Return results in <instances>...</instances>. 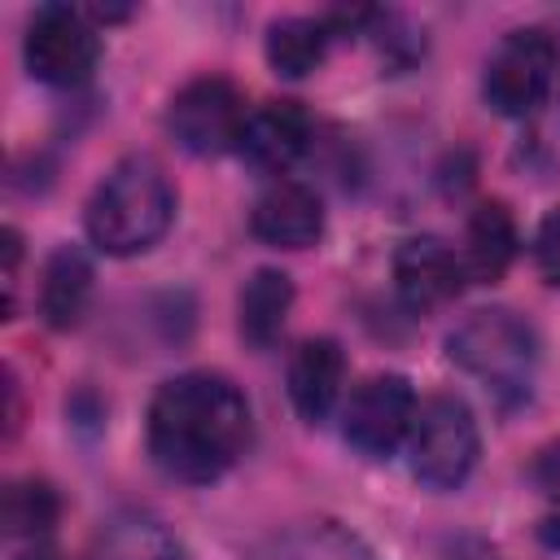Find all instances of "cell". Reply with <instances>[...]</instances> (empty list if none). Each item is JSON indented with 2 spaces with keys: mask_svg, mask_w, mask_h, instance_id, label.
Masks as SVG:
<instances>
[{
  "mask_svg": "<svg viewBox=\"0 0 560 560\" xmlns=\"http://www.w3.org/2000/svg\"><path fill=\"white\" fill-rule=\"evenodd\" d=\"M328 39L332 31L324 18H276L262 35V52L280 79H306L328 57Z\"/></svg>",
  "mask_w": 560,
  "mask_h": 560,
  "instance_id": "18",
  "label": "cell"
},
{
  "mask_svg": "<svg viewBox=\"0 0 560 560\" xmlns=\"http://www.w3.org/2000/svg\"><path fill=\"white\" fill-rule=\"evenodd\" d=\"M516 258V223L503 201H481L464 232V271L477 284H494Z\"/></svg>",
  "mask_w": 560,
  "mask_h": 560,
  "instance_id": "17",
  "label": "cell"
},
{
  "mask_svg": "<svg viewBox=\"0 0 560 560\" xmlns=\"http://www.w3.org/2000/svg\"><path fill=\"white\" fill-rule=\"evenodd\" d=\"M249 232L271 249H306L324 236V206L315 188L298 179H276L249 206Z\"/></svg>",
  "mask_w": 560,
  "mask_h": 560,
  "instance_id": "10",
  "label": "cell"
},
{
  "mask_svg": "<svg viewBox=\"0 0 560 560\" xmlns=\"http://www.w3.org/2000/svg\"><path fill=\"white\" fill-rule=\"evenodd\" d=\"M529 254H534V267L547 284L560 289V206L542 214V223L534 228V241H529Z\"/></svg>",
  "mask_w": 560,
  "mask_h": 560,
  "instance_id": "20",
  "label": "cell"
},
{
  "mask_svg": "<svg viewBox=\"0 0 560 560\" xmlns=\"http://www.w3.org/2000/svg\"><path fill=\"white\" fill-rule=\"evenodd\" d=\"M534 486H538L551 503H560V438L547 442V446L534 455Z\"/></svg>",
  "mask_w": 560,
  "mask_h": 560,
  "instance_id": "21",
  "label": "cell"
},
{
  "mask_svg": "<svg viewBox=\"0 0 560 560\" xmlns=\"http://www.w3.org/2000/svg\"><path fill=\"white\" fill-rule=\"evenodd\" d=\"M88 560H188V551L158 516L131 508L101 525Z\"/></svg>",
  "mask_w": 560,
  "mask_h": 560,
  "instance_id": "16",
  "label": "cell"
},
{
  "mask_svg": "<svg viewBox=\"0 0 560 560\" xmlns=\"http://www.w3.org/2000/svg\"><path fill=\"white\" fill-rule=\"evenodd\" d=\"M306 149H311V118L298 101H267V105L249 109V122L241 136V153L249 166L280 175Z\"/></svg>",
  "mask_w": 560,
  "mask_h": 560,
  "instance_id": "12",
  "label": "cell"
},
{
  "mask_svg": "<svg viewBox=\"0 0 560 560\" xmlns=\"http://www.w3.org/2000/svg\"><path fill=\"white\" fill-rule=\"evenodd\" d=\"M464 254L442 236H407L394 249V289L411 311H433L464 289Z\"/></svg>",
  "mask_w": 560,
  "mask_h": 560,
  "instance_id": "9",
  "label": "cell"
},
{
  "mask_svg": "<svg viewBox=\"0 0 560 560\" xmlns=\"http://www.w3.org/2000/svg\"><path fill=\"white\" fill-rule=\"evenodd\" d=\"M477 455H481V433L472 407L455 394L424 398L407 433L411 477L429 490H459L477 468Z\"/></svg>",
  "mask_w": 560,
  "mask_h": 560,
  "instance_id": "4",
  "label": "cell"
},
{
  "mask_svg": "<svg viewBox=\"0 0 560 560\" xmlns=\"http://www.w3.org/2000/svg\"><path fill=\"white\" fill-rule=\"evenodd\" d=\"M249 560H376V551L337 521H302L262 538Z\"/></svg>",
  "mask_w": 560,
  "mask_h": 560,
  "instance_id": "15",
  "label": "cell"
},
{
  "mask_svg": "<svg viewBox=\"0 0 560 560\" xmlns=\"http://www.w3.org/2000/svg\"><path fill=\"white\" fill-rule=\"evenodd\" d=\"M92 298V262L79 245H57L39 271V315L48 328L66 332L83 319Z\"/></svg>",
  "mask_w": 560,
  "mask_h": 560,
  "instance_id": "13",
  "label": "cell"
},
{
  "mask_svg": "<svg viewBox=\"0 0 560 560\" xmlns=\"http://www.w3.org/2000/svg\"><path fill=\"white\" fill-rule=\"evenodd\" d=\"M289 402L298 407V416L306 424H319L332 416L341 385H346V354L332 337H306L293 354H289Z\"/></svg>",
  "mask_w": 560,
  "mask_h": 560,
  "instance_id": "11",
  "label": "cell"
},
{
  "mask_svg": "<svg viewBox=\"0 0 560 560\" xmlns=\"http://www.w3.org/2000/svg\"><path fill=\"white\" fill-rule=\"evenodd\" d=\"M254 438V411L223 372H179L158 385L144 416L149 459L184 486H210L241 464Z\"/></svg>",
  "mask_w": 560,
  "mask_h": 560,
  "instance_id": "1",
  "label": "cell"
},
{
  "mask_svg": "<svg viewBox=\"0 0 560 560\" xmlns=\"http://www.w3.org/2000/svg\"><path fill=\"white\" fill-rule=\"evenodd\" d=\"M416 411L420 402L411 381L398 372H376L350 389L341 407V438L368 459H389L398 446H407Z\"/></svg>",
  "mask_w": 560,
  "mask_h": 560,
  "instance_id": "8",
  "label": "cell"
},
{
  "mask_svg": "<svg viewBox=\"0 0 560 560\" xmlns=\"http://www.w3.org/2000/svg\"><path fill=\"white\" fill-rule=\"evenodd\" d=\"M556 79V39L542 26H516L508 31L481 70V96L503 118L534 114Z\"/></svg>",
  "mask_w": 560,
  "mask_h": 560,
  "instance_id": "5",
  "label": "cell"
},
{
  "mask_svg": "<svg viewBox=\"0 0 560 560\" xmlns=\"http://www.w3.org/2000/svg\"><path fill=\"white\" fill-rule=\"evenodd\" d=\"M22 57L31 79L48 88H79L101 61V35L92 18L74 4H39L26 22Z\"/></svg>",
  "mask_w": 560,
  "mask_h": 560,
  "instance_id": "7",
  "label": "cell"
},
{
  "mask_svg": "<svg viewBox=\"0 0 560 560\" xmlns=\"http://www.w3.org/2000/svg\"><path fill=\"white\" fill-rule=\"evenodd\" d=\"M446 359L464 376H472L490 398L516 407L534 394L542 354H538V332L525 315L508 306H481L451 328Z\"/></svg>",
  "mask_w": 560,
  "mask_h": 560,
  "instance_id": "3",
  "label": "cell"
},
{
  "mask_svg": "<svg viewBox=\"0 0 560 560\" xmlns=\"http://www.w3.org/2000/svg\"><path fill=\"white\" fill-rule=\"evenodd\" d=\"M446 560H499V556H494V547H486L481 538H455Z\"/></svg>",
  "mask_w": 560,
  "mask_h": 560,
  "instance_id": "23",
  "label": "cell"
},
{
  "mask_svg": "<svg viewBox=\"0 0 560 560\" xmlns=\"http://www.w3.org/2000/svg\"><path fill=\"white\" fill-rule=\"evenodd\" d=\"M293 311V280L280 267H258L236 293V328L254 350H271Z\"/></svg>",
  "mask_w": 560,
  "mask_h": 560,
  "instance_id": "14",
  "label": "cell"
},
{
  "mask_svg": "<svg viewBox=\"0 0 560 560\" xmlns=\"http://www.w3.org/2000/svg\"><path fill=\"white\" fill-rule=\"evenodd\" d=\"M245 122H249L245 92L223 74H201L184 83L166 105V131L175 136L179 149L197 158H219L241 149Z\"/></svg>",
  "mask_w": 560,
  "mask_h": 560,
  "instance_id": "6",
  "label": "cell"
},
{
  "mask_svg": "<svg viewBox=\"0 0 560 560\" xmlns=\"http://www.w3.org/2000/svg\"><path fill=\"white\" fill-rule=\"evenodd\" d=\"M4 534L13 538H44L52 525H57V512H61V499L48 481L39 477H18L4 486Z\"/></svg>",
  "mask_w": 560,
  "mask_h": 560,
  "instance_id": "19",
  "label": "cell"
},
{
  "mask_svg": "<svg viewBox=\"0 0 560 560\" xmlns=\"http://www.w3.org/2000/svg\"><path fill=\"white\" fill-rule=\"evenodd\" d=\"M175 223V184L149 153H131L105 171L92 188L83 228L88 241L109 258H136L153 249Z\"/></svg>",
  "mask_w": 560,
  "mask_h": 560,
  "instance_id": "2",
  "label": "cell"
},
{
  "mask_svg": "<svg viewBox=\"0 0 560 560\" xmlns=\"http://www.w3.org/2000/svg\"><path fill=\"white\" fill-rule=\"evenodd\" d=\"M22 560H61V556H57V551H48V547H31Z\"/></svg>",
  "mask_w": 560,
  "mask_h": 560,
  "instance_id": "24",
  "label": "cell"
},
{
  "mask_svg": "<svg viewBox=\"0 0 560 560\" xmlns=\"http://www.w3.org/2000/svg\"><path fill=\"white\" fill-rule=\"evenodd\" d=\"M18 262H22V236L18 228L4 232V289H9V315H13V298H18Z\"/></svg>",
  "mask_w": 560,
  "mask_h": 560,
  "instance_id": "22",
  "label": "cell"
}]
</instances>
